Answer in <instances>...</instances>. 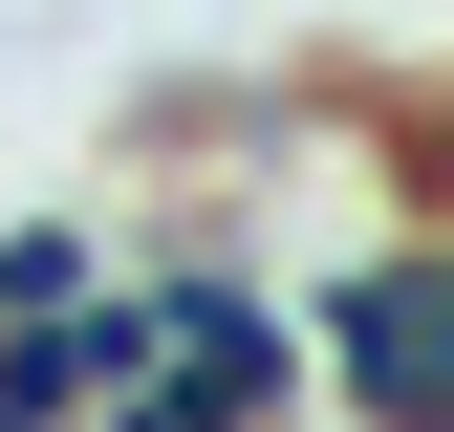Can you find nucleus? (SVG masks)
<instances>
[{
	"label": "nucleus",
	"mask_w": 454,
	"mask_h": 432,
	"mask_svg": "<svg viewBox=\"0 0 454 432\" xmlns=\"http://www.w3.org/2000/svg\"><path fill=\"white\" fill-rule=\"evenodd\" d=\"M108 282V216H66V195H43V216H0V324H66Z\"/></svg>",
	"instance_id": "nucleus-3"
},
{
	"label": "nucleus",
	"mask_w": 454,
	"mask_h": 432,
	"mask_svg": "<svg viewBox=\"0 0 454 432\" xmlns=\"http://www.w3.org/2000/svg\"><path fill=\"white\" fill-rule=\"evenodd\" d=\"M130 324H152V390L195 432H303V282L281 259L174 238V259H130Z\"/></svg>",
	"instance_id": "nucleus-1"
},
{
	"label": "nucleus",
	"mask_w": 454,
	"mask_h": 432,
	"mask_svg": "<svg viewBox=\"0 0 454 432\" xmlns=\"http://www.w3.org/2000/svg\"><path fill=\"white\" fill-rule=\"evenodd\" d=\"M87 432H195V411H174V390H108V411H87Z\"/></svg>",
	"instance_id": "nucleus-5"
},
{
	"label": "nucleus",
	"mask_w": 454,
	"mask_h": 432,
	"mask_svg": "<svg viewBox=\"0 0 454 432\" xmlns=\"http://www.w3.org/2000/svg\"><path fill=\"white\" fill-rule=\"evenodd\" d=\"M303 411H347V432H454V259L411 238V216L303 282Z\"/></svg>",
	"instance_id": "nucleus-2"
},
{
	"label": "nucleus",
	"mask_w": 454,
	"mask_h": 432,
	"mask_svg": "<svg viewBox=\"0 0 454 432\" xmlns=\"http://www.w3.org/2000/svg\"><path fill=\"white\" fill-rule=\"evenodd\" d=\"M0 432H87V346L66 324H0Z\"/></svg>",
	"instance_id": "nucleus-4"
}]
</instances>
